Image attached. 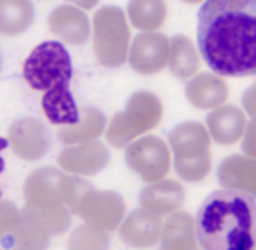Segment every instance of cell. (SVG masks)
I'll use <instances>...</instances> for the list:
<instances>
[{
    "label": "cell",
    "mask_w": 256,
    "mask_h": 250,
    "mask_svg": "<svg viewBox=\"0 0 256 250\" xmlns=\"http://www.w3.org/2000/svg\"><path fill=\"white\" fill-rule=\"evenodd\" d=\"M40 103H42V110L51 124L67 126V124L76 123L79 117V107L68 86L65 84H58L46 89Z\"/></svg>",
    "instance_id": "obj_20"
},
{
    "label": "cell",
    "mask_w": 256,
    "mask_h": 250,
    "mask_svg": "<svg viewBox=\"0 0 256 250\" xmlns=\"http://www.w3.org/2000/svg\"><path fill=\"white\" fill-rule=\"evenodd\" d=\"M48 28L62 42L70 44V46H82L88 42V16L76 5H60L53 9V12L48 18Z\"/></svg>",
    "instance_id": "obj_13"
},
{
    "label": "cell",
    "mask_w": 256,
    "mask_h": 250,
    "mask_svg": "<svg viewBox=\"0 0 256 250\" xmlns=\"http://www.w3.org/2000/svg\"><path fill=\"white\" fill-rule=\"evenodd\" d=\"M196 42L214 74L249 77L256 72V0H206Z\"/></svg>",
    "instance_id": "obj_1"
},
{
    "label": "cell",
    "mask_w": 256,
    "mask_h": 250,
    "mask_svg": "<svg viewBox=\"0 0 256 250\" xmlns=\"http://www.w3.org/2000/svg\"><path fill=\"white\" fill-rule=\"evenodd\" d=\"M109 149L98 142L90 140L82 144H72L68 147L62 149L56 161L60 168L67 173L81 177H93L100 173L109 163Z\"/></svg>",
    "instance_id": "obj_10"
},
{
    "label": "cell",
    "mask_w": 256,
    "mask_h": 250,
    "mask_svg": "<svg viewBox=\"0 0 256 250\" xmlns=\"http://www.w3.org/2000/svg\"><path fill=\"white\" fill-rule=\"evenodd\" d=\"M218 182L223 189L256 193V163L249 156L235 154L226 158L218 168Z\"/></svg>",
    "instance_id": "obj_18"
},
{
    "label": "cell",
    "mask_w": 256,
    "mask_h": 250,
    "mask_svg": "<svg viewBox=\"0 0 256 250\" xmlns=\"http://www.w3.org/2000/svg\"><path fill=\"white\" fill-rule=\"evenodd\" d=\"M248 117L237 105H220L207 116V131L214 142L221 145H234L244 137Z\"/></svg>",
    "instance_id": "obj_15"
},
{
    "label": "cell",
    "mask_w": 256,
    "mask_h": 250,
    "mask_svg": "<svg viewBox=\"0 0 256 250\" xmlns=\"http://www.w3.org/2000/svg\"><path fill=\"white\" fill-rule=\"evenodd\" d=\"M126 165L137 173L144 182L151 184L165 175L170 170L172 154L168 145L158 137H142L126 145Z\"/></svg>",
    "instance_id": "obj_7"
},
{
    "label": "cell",
    "mask_w": 256,
    "mask_h": 250,
    "mask_svg": "<svg viewBox=\"0 0 256 250\" xmlns=\"http://www.w3.org/2000/svg\"><path fill=\"white\" fill-rule=\"evenodd\" d=\"M170 145L174 152V168L186 182H202L212 166L210 135L202 123L186 121L172 130Z\"/></svg>",
    "instance_id": "obj_3"
},
{
    "label": "cell",
    "mask_w": 256,
    "mask_h": 250,
    "mask_svg": "<svg viewBox=\"0 0 256 250\" xmlns=\"http://www.w3.org/2000/svg\"><path fill=\"white\" fill-rule=\"evenodd\" d=\"M109 247V235L106 229L93 224L78 226L68 236V249L74 250H102Z\"/></svg>",
    "instance_id": "obj_27"
},
{
    "label": "cell",
    "mask_w": 256,
    "mask_h": 250,
    "mask_svg": "<svg viewBox=\"0 0 256 250\" xmlns=\"http://www.w3.org/2000/svg\"><path fill=\"white\" fill-rule=\"evenodd\" d=\"M0 70H2V58H0Z\"/></svg>",
    "instance_id": "obj_33"
},
{
    "label": "cell",
    "mask_w": 256,
    "mask_h": 250,
    "mask_svg": "<svg viewBox=\"0 0 256 250\" xmlns=\"http://www.w3.org/2000/svg\"><path fill=\"white\" fill-rule=\"evenodd\" d=\"M162 217L144 210H134L132 214H124L123 221L118 226L120 238L126 245L137 249H150L160 242L162 236Z\"/></svg>",
    "instance_id": "obj_12"
},
{
    "label": "cell",
    "mask_w": 256,
    "mask_h": 250,
    "mask_svg": "<svg viewBox=\"0 0 256 250\" xmlns=\"http://www.w3.org/2000/svg\"><path fill=\"white\" fill-rule=\"evenodd\" d=\"M65 2H68V4L76 5V7H79V9L90 11V9H93L95 5H98L100 0H65Z\"/></svg>",
    "instance_id": "obj_30"
},
{
    "label": "cell",
    "mask_w": 256,
    "mask_h": 250,
    "mask_svg": "<svg viewBox=\"0 0 256 250\" xmlns=\"http://www.w3.org/2000/svg\"><path fill=\"white\" fill-rule=\"evenodd\" d=\"M130 49V26L116 5H106L93 16V51L98 65L118 68L126 61Z\"/></svg>",
    "instance_id": "obj_5"
},
{
    "label": "cell",
    "mask_w": 256,
    "mask_h": 250,
    "mask_svg": "<svg viewBox=\"0 0 256 250\" xmlns=\"http://www.w3.org/2000/svg\"><path fill=\"white\" fill-rule=\"evenodd\" d=\"M72 74L70 54L60 42L39 44L23 65V79L37 91H46L58 84L68 86Z\"/></svg>",
    "instance_id": "obj_6"
},
{
    "label": "cell",
    "mask_w": 256,
    "mask_h": 250,
    "mask_svg": "<svg viewBox=\"0 0 256 250\" xmlns=\"http://www.w3.org/2000/svg\"><path fill=\"white\" fill-rule=\"evenodd\" d=\"M182 2H188V4H200L204 0H182Z\"/></svg>",
    "instance_id": "obj_32"
},
{
    "label": "cell",
    "mask_w": 256,
    "mask_h": 250,
    "mask_svg": "<svg viewBox=\"0 0 256 250\" xmlns=\"http://www.w3.org/2000/svg\"><path fill=\"white\" fill-rule=\"evenodd\" d=\"M23 212H26L50 236H58L70 228V212L64 203L25 205Z\"/></svg>",
    "instance_id": "obj_26"
},
{
    "label": "cell",
    "mask_w": 256,
    "mask_h": 250,
    "mask_svg": "<svg viewBox=\"0 0 256 250\" xmlns=\"http://www.w3.org/2000/svg\"><path fill=\"white\" fill-rule=\"evenodd\" d=\"M106 130V116L96 107H82L79 109V117L76 123L60 126L58 138L67 145L82 144L98 138Z\"/></svg>",
    "instance_id": "obj_19"
},
{
    "label": "cell",
    "mask_w": 256,
    "mask_h": 250,
    "mask_svg": "<svg viewBox=\"0 0 256 250\" xmlns=\"http://www.w3.org/2000/svg\"><path fill=\"white\" fill-rule=\"evenodd\" d=\"M32 23L34 5L30 0H0V35H22Z\"/></svg>",
    "instance_id": "obj_24"
},
{
    "label": "cell",
    "mask_w": 256,
    "mask_h": 250,
    "mask_svg": "<svg viewBox=\"0 0 256 250\" xmlns=\"http://www.w3.org/2000/svg\"><path fill=\"white\" fill-rule=\"evenodd\" d=\"M51 236L30 217L26 212L20 210L18 222L12 231L2 240V245L18 250H40L48 249Z\"/></svg>",
    "instance_id": "obj_22"
},
{
    "label": "cell",
    "mask_w": 256,
    "mask_h": 250,
    "mask_svg": "<svg viewBox=\"0 0 256 250\" xmlns=\"http://www.w3.org/2000/svg\"><path fill=\"white\" fill-rule=\"evenodd\" d=\"M64 173L53 166H44L32 172L23 182L25 205H53L62 203L58 194V182Z\"/></svg>",
    "instance_id": "obj_17"
},
{
    "label": "cell",
    "mask_w": 256,
    "mask_h": 250,
    "mask_svg": "<svg viewBox=\"0 0 256 250\" xmlns=\"http://www.w3.org/2000/svg\"><path fill=\"white\" fill-rule=\"evenodd\" d=\"M184 198L186 193L181 184L176 180L160 179L156 182H151V186L144 187L139 203L144 210L151 212L158 217H167L184 205Z\"/></svg>",
    "instance_id": "obj_14"
},
{
    "label": "cell",
    "mask_w": 256,
    "mask_h": 250,
    "mask_svg": "<svg viewBox=\"0 0 256 250\" xmlns=\"http://www.w3.org/2000/svg\"><path fill=\"white\" fill-rule=\"evenodd\" d=\"M20 210L12 201L0 200V242L12 231L14 224L18 222Z\"/></svg>",
    "instance_id": "obj_29"
},
{
    "label": "cell",
    "mask_w": 256,
    "mask_h": 250,
    "mask_svg": "<svg viewBox=\"0 0 256 250\" xmlns=\"http://www.w3.org/2000/svg\"><path fill=\"white\" fill-rule=\"evenodd\" d=\"M184 95L195 109L210 110L226 102L230 96V88L226 81L218 74H195L186 84Z\"/></svg>",
    "instance_id": "obj_16"
},
{
    "label": "cell",
    "mask_w": 256,
    "mask_h": 250,
    "mask_svg": "<svg viewBox=\"0 0 256 250\" xmlns=\"http://www.w3.org/2000/svg\"><path fill=\"white\" fill-rule=\"evenodd\" d=\"M167 65L172 75H176L178 79H188L198 72L200 56L190 37L176 35L172 40H168Z\"/></svg>",
    "instance_id": "obj_23"
},
{
    "label": "cell",
    "mask_w": 256,
    "mask_h": 250,
    "mask_svg": "<svg viewBox=\"0 0 256 250\" xmlns=\"http://www.w3.org/2000/svg\"><path fill=\"white\" fill-rule=\"evenodd\" d=\"M8 147L12 154L23 161H39L51 147V137L48 128L36 117L14 119L8 131Z\"/></svg>",
    "instance_id": "obj_9"
},
{
    "label": "cell",
    "mask_w": 256,
    "mask_h": 250,
    "mask_svg": "<svg viewBox=\"0 0 256 250\" xmlns=\"http://www.w3.org/2000/svg\"><path fill=\"white\" fill-rule=\"evenodd\" d=\"M162 116H164V103L154 93H134L123 112L116 114L110 119L107 130H104L107 142L116 149L126 147L137 137L154 130L160 124Z\"/></svg>",
    "instance_id": "obj_4"
},
{
    "label": "cell",
    "mask_w": 256,
    "mask_h": 250,
    "mask_svg": "<svg viewBox=\"0 0 256 250\" xmlns=\"http://www.w3.org/2000/svg\"><path fill=\"white\" fill-rule=\"evenodd\" d=\"M162 247L165 250H195L198 247L195 238V219L188 212H172L162 224Z\"/></svg>",
    "instance_id": "obj_21"
},
{
    "label": "cell",
    "mask_w": 256,
    "mask_h": 250,
    "mask_svg": "<svg viewBox=\"0 0 256 250\" xmlns=\"http://www.w3.org/2000/svg\"><path fill=\"white\" fill-rule=\"evenodd\" d=\"M126 60L130 67L142 75H154L162 72L168 58V39L164 33H139L128 49Z\"/></svg>",
    "instance_id": "obj_11"
},
{
    "label": "cell",
    "mask_w": 256,
    "mask_h": 250,
    "mask_svg": "<svg viewBox=\"0 0 256 250\" xmlns=\"http://www.w3.org/2000/svg\"><path fill=\"white\" fill-rule=\"evenodd\" d=\"M195 238L206 250H251L254 247V194L221 189L200 205Z\"/></svg>",
    "instance_id": "obj_2"
},
{
    "label": "cell",
    "mask_w": 256,
    "mask_h": 250,
    "mask_svg": "<svg viewBox=\"0 0 256 250\" xmlns=\"http://www.w3.org/2000/svg\"><path fill=\"white\" fill-rule=\"evenodd\" d=\"M93 187V184H90L88 180L81 179L78 175H62L60 182H58V194H60V200L65 207L68 208L70 214H74L78 203L81 200V196L86 191Z\"/></svg>",
    "instance_id": "obj_28"
},
{
    "label": "cell",
    "mask_w": 256,
    "mask_h": 250,
    "mask_svg": "<svg viewBox=\"0 0 256 250\" xmlns=\"http://www.w3.org/2000/svg\"><path fill=\"white\" fill-rule=\"evenodd\" d=\"M124 214L126 205L120 194L112 191H96L95 186L82 194L74 212V215L81 217L84 222L106 229L107 233L118 229Z\"/></svg>",
    "instance_id": "obj_8"
},
{
    "label": "cell",
    "mask_w": 256,
    "mask_h": 250,
    "mask_svg": "<svg viewBox=\"0 0 256 250\" xmlns=\"http://www.w3.org/2000/svg\"><path fill=\"white\" fill-rule=\"evenodd\" d=\"M128 18L142 32H156L167 19V4L165 0H130Z\"/></svg>",
    "instance_id": "obj_25"
},
{
    "label": "cell",
    "mask_w": 256,
    "mask_h": 250,
    "mask_svg": "<svg viewBox=\"0 0 256 250\" xmlns=\"http://www.w3.org/2000/svg\"><path fill=\"white\" fill-rule=\"evenodd\" d=\"M8 147V138H2L0 137V152L4 151V149ZM4 168H6V163H4V158L0 156V175L4 173ZM0 196H2V191H0Z\"/></svg>",
    "instance_id": "obj_31"
}]
</instances>
